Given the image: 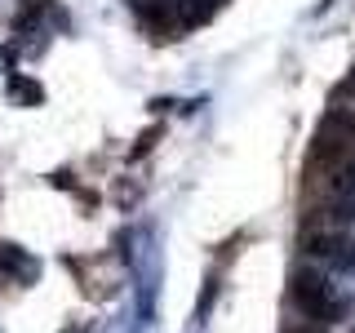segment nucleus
<instances>
[{
	"mask_svg": "<svg viewBox=\"0 0 355 333\" xmlns=\"http://www.w3.org/2000/svg\"><path fill=\"white\" fill-rule=\"evenodd\" d=\"M288 298H293V307L311 325H338V320L351 316V298L338 293V284L329 280L324 266H297L293 284H288Z\"/></svg>",
	"mask_w": 355,
	"mask_h": 333,
	"instance_id": "1",
	"label": "nucleus"
},
{
	"mask_svg": "<svg viewBox=\"0 0 355 333\" xmlns=\"http://www.w3.org/2000/svg\"><path fill=\"white\" fill-rule=\"evenodd\" d=\"M302 249L311 258H320V266L333 275H355V236H347L342 227H320L302 236Z\"/></svg>",
	"mask_w": 355,
	"mask_h": 333,
	"instance_id": "2",
	"label": "nucleus"
},
{
	"mask_svg": "<svg viewBox=\"0 0 355 333\" xmlns=\"http://www.w3.org/2000/svg\"><path fill=\"white\" fill-rule=\"evenodd\" d=\"M351 142H355V116L347 107H329L324 120H320V129H315V147H311V155H315V160H338Z\"/></svg>",
	"mask_w": 355,
	"mask_h": 333,
	"instance_id": "3",
	"label": "nucleus"
},
{
	"mask_svg": "<svg viewBox=\"0 0 355 333\" xmlns=\"http://www.w3.org/2000/svg\"><path fill=\"white\" fill-rule=\"evenodd\" d=\"M0 275H9L14 284H36L40 280V262L31 258L22 244H14V240H0Z\"/></svg>",
	"mask_w": 355,
	"mask_h": 333,
	"instance_id": "4",
	"label": "nucleus"
},
{
	"mask_svg": "<svg viewBox=\"0 0 355 333\" xmlns=\"http://www.w3.org/2000/svg\"><path fill=\"white\" fill-rule=\"evenodd\" d=\"M329 218L333 222H355V164L338 169L329 187Z\"/></svg>",
	"mask_w": 355,
	"mask_h": 333,
	"instance_id": "5",
	"label": "nucleus"
},
{
	"mask_svg": "<svg viewBox=\"0 0 355 333\" xmlns=\"http://www.w3.org/2000/svg\"><path fill=\"white\" fill-rule=\"evenodd\" d=\"M227 0H178V27H205Z\"/></svg>",
	"mask_w": 355,
	"mask_h": 333,
	"instance_id": "6",
	"label": "nucleus"
},
{
	"mask_svg": "<svg viewBox=\"0 0 355 333\" xmlns=\"http://www.w3.org/2000/svg\"><path fill=\"white\" fill-rule=\"evenodd\" d=\"M9 103H14V107H40L44 89L31 80V76H9Z\"/></svg>",
	"mask_w": 355,
	"mask_h": 333,
	"instance_id": "7",
	"label": "nucleus"
},
{
	"mask_svg": "<svg viewBox=\"0 0 355 333\" xmlns=\"http://www.w3.org/2000/svg\"><path fill=\"white\" fill-rule=\"evenodd\" d=\"M138 5V14L147 22H160L164 14H178V0H133Z\"/></svg>",
	"mask_w": 355,
	"mask_h": 333,
	"instance_id": "8",
	"label": "nucleus"
},
{
	"mask_svg": "<svg viewBox=\"0 0 355 333\" xmlns=\"http://www.w3.org/2000/svg\"><path fill=\"white\" fill-rule=\"evenodd\" d=\"M214 298H218V280H209V284H205V293H200V307H196V316H200V320H205V311H209V302H214Z\"/></svg>",
	"mask_w": 355,
	"mask_h": 333,
	"instance_id": "9",
	"label": "nucleus"
},
{
	"mask_svg": "<svg viewBox=\"0 0 355 333\" xmlns=\"http://www.w3.org/2000/svg\"><path fill=\"white\" fill-rule=\"evenodd\" d=\"M351 94H355V71H351V76H347V80H342L338 89H333V98H351Z\"/></svg>",
	"mask_w": 355,
	"mask_h": 333,
	"instance_id": "10",
	"label": "nucleus"
}]
</instances>
